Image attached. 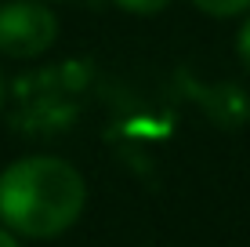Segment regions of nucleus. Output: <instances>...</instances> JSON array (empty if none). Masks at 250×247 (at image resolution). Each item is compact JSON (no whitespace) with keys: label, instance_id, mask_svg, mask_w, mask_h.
Returning a JSON list of instances; mask_svg holds the SVG:
<instances>
[{"label":"nucleus","instance_id":"obj_1","mask_svg":"<svg viewBox=\"0 0 250 247\" xmlns=\"http://www.w3.org/2000/svg\"><path fill=\"white\" fill-rule=\"evenodd\" d=\"M83 175L62 157H22L0 171V225L25 240H55L83 215Z\"/></svg>","mask_w":250,"mask_h":247},{"label":"nucleus","instance_id":"obj_2","mask_svg":"<svg viewBox=\"0 0 250 247\" xmlns=\"http://www.w3.org/2000/svg\"><path fill=\"white\" fill-rule=\"evenodd\" d=\"M58 40V19L47 0H7L0 4V55L40 58Z\"/></svg>","mask_w":250,"mask_h":247},{"label":"nucleus","instance_id":"obj_3","mask_svg":"<svg viewBox=\"0 0 250 247\" xmlns=\"http://www.w3.org/2000/svg\"><path fill=\"white\" fill-rule=\"evenodd\" d=\"M203 15H214V19H232V15L250 11V0H192Z\"/></svg>","mask_w":250,"mask_h":247},{"label":"nucleus","instance_id":"obj_4","mask_svg":"<svg viewBox=\"0 0 250 247\" xmlns=\"http://www.w3.org/2000/svg\"><path fill=\"white\" fill-rule=\"evenodd\" d=\"M113 4L127 15H160L163 7H170V0H113Z\"/></svg>","mask_w":250,"mask_h":247},{"label":"nucleus","instance_id":"obj_5","mask_svg":"<svg viewBox=\"0 0 250 247\" xmlns=\"http://www.w3.org/2000/svg\"><path fill=\"white\" fill-rule=\"evenodd\" d=\"M236 47H239V58L250 66V19H247V25L239 29V40H236Z\"/></svg>","mask_w":250,"mask_h":247},{"label":"nucleus","instance_id":"obj_6","mask_svg":"<svg viewBox=\"0 0 250 247\" xmlns=\"http://www.w3.org/2000/svg\"><path fill=\"white\" fill-rule=\"evenodd\" d=\"M0 247H19V236H15L7 225H0Z\"/></svg>","mask_w":250,"mask_h":247},{"label":"nucleus","instance_id":"obj_7","mask_svg":"<svg viewBox=\"0 0 250 247\" xmlns=\"http://www.w3.org/2000/svg\"><path fill=\"white\" fill-rule=\"evenodd\" d=\"M4 102H7V84H4V69H0V113H4Z\"/></svg>","mask_w":250,"mask_h":247}]
</instances>
